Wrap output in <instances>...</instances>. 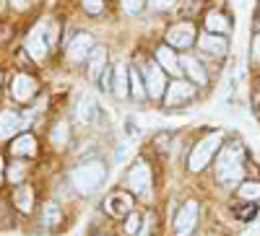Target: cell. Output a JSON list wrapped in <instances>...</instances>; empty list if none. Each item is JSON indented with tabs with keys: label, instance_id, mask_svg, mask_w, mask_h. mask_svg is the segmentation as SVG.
<instances>
[{
	"label": "cell",
	"instance_id": "cell-1",
	"mask_svg": "<svg viewBox=\"0 0 260 236\" xmlns=\"http://www.w3.org/2000/svg\"><path fill=\"white\" fill-rule=\"evenodd\" d=\"M104 179H107V166L102 161H86V164L76 166L73 174H71V182H73V187L81 192V195H91V192H96Z\"/></svg>",
	"mask_w": 260,
	"mask_h": 236
},
{
	"label": "cell",
	"instance_id": "cell-2",
	"mask_svg": "<svg viewBox=\"0 0 260 236\" xmlns=\"http://www.w3.org/2000/svg\"><path fill=\"white\" fill-rule=\"evenodd\" d=\"M216 177H219L221 184H234L242 177V148L240 145H226L219 164H216Z\"/></svg>",
	"mask_w": 260,
	"mask_h": 236
},
{
	"label": "cell",
	"instance_id": "cell-3",
	"mask_svg": "<svg viewBox=\"0 0 260 236\" xmlns=\"http://www.w3.org/2000/svg\"><path fill=\"white\" fill-rule=\"evenodd\" d=\"M221 133H211L208 138H203L198 145L192 148V153L187 159V166L190 171H201L203 166H208V161L216 156V151H219V145H221Z\"/></svg>",
	"mask_w": 260,
	"mask_h": 236
},
{
	"label": "cell",
	"instance_id": "cell-4",
	"mask_svg": "<svg viewBox=\"0 0 260 236\" xmlns=\"http://www.w3.org/2000/svg\"><path fill=\"white\" fill-rule=\"evenodd\" d=\"M195 223H198V203L195 200H187L180 213H177V218H175V233L177 236H190Z\"/></svg>",
	"mask_w": 260,
	"mask_h": 236
},
{
	"label": "cell",
	"instance_id": "cell-5",
	"mask_svg": "<svg viewBox=\"0 0 260 236\" xmlns=\"http://www.w3.org/2000/svg\"><path fill=\"white\" fill-rule=\"evenodd\" d=\"M192 42H195V26L190 21H182V24L172 26L167 31V45L169 47H190Z\"/></svg>",
	"mask_w": 260,
	"mask_h": 236
},
{
	"label": "cell",
	"instance_id": "cell-6",
	"mask_svg": "<svg viewBox=\"0 0 260 236\" xmlns=\"http://www.w3.org/2000/svg\"><path fill=\"white\" fill-rule=\"evenodd\" d=\"M127 187L136 192V195H143V192H148V187H151V169L143 164V161H138L133 169L127 171Z\"/></svg>",
	"mask_w": 260,
	"mask_h": 236
},
{
	"label": "cell",
	"instance_id": "cell-7",
	"mask_svg": "<svg viewBox=\"0 0 260 236\" xmlns=\"http://www.w3.org/2000/svg\"><path fill=\"white\" fill-rule=\"evenodd\" d=\"M192 94H195V89H192V83H190V81H172V83H169V89H167L164 101H167V106L185 104V101L192 99Z\"/></svg>",
	"mask_w": 260,
	"mask_h": 236
},
{
	"label": "cell",
	"instance_id": "cell-8",
	"mask_svg": "<svg viewBox=\"0 0 260 236\" xmlns=\"http://www.w3.org/2000/svg\"><path fill=\"white\" fill-rule=\"evenodd\" d=\"M94 36L91 34H76L73 36V42L68 45V57L73 60V62H81L83 57H89L91 52H94Z\"/></svg>",
	"mask_w": 260,
	"mask_h": 236
},
{
	"label": "cell",
	"instance_id": "cell-9",
	"mask_svg": "<svg viewBox=\"0 0 260 236\" xmlns=\"http://www.w3.org/2000/svg\"><path fill=\"white\" fill-rule=\"evenodd\" d=\"M11 91H13V96H16L18 101H29V99L34 96V91H37V81H34L31 75L18 73V75L13 78V83H11Z\"/></svg>",
	"mask_w": 260,
	"mask_h": 236
},
{
	"label": "cell",
	"instance_id": "cell-10",
	"mask_svg": "<svg viewBox=\"0 0 260 236\" xmlns=\"http://www.w3.org/2000/svg\"><path fill=\"white\" fill-rule=\"evenodd\" d=\"M130 208H133V198L125 195V192H115V195L107 198V213H110V216H115V218L130 213Z\"/></svg>",
	"mask_w": 260,
	"mask_h": 236
},
{
	"label": "cell",
	"instance_id": "cell-11",
	"mask_svg": "<svg viewBox=\"0 0 260 236\" xmlns=\"http://www.w3.org/2000/svg\"><path fill=\"white\" fill-rule=\"evenodd\" d=\"M112 91L117 99H125L130 94V70L125 62H117L115 65V78H112Z\"/></svg>",
	"mask_w": 260,
	"mask_h": 236
},
{
	"label": "cell",
	"instance_id": "cell-12",
	"mask_svg": "<svg viewBox=\"0 0 260 236\" xmlns=\"http://www.w3.org/2000/svg\"><path fill=\"white\" fill-rule=\"evenodd\" d=\"M198 45H201V50L206 52V55H216V57H219V55H224L226 52V39L221 36V34H203L201 39H198Z\"/></svg>",
	"mask_w": 260,
	"mask_h": 236
},
{
	"label": "cell",
	"instance_id": "cell-13",
	"mask_svg": "<svg viewBox=\"0 0 260 236\" xmlns=\"http://www.w3.org/2000/svg\"><path fill=\"white\" fill-rule=\"evenodd\" d=\"M146 75H148V94L154 99H161L164 96V83H167V78L161 73V65H148Z\"/></svg>",
	"mask_w": 260,
	"mask_h": 236
},
{
	"label": "cell",
	"instance_id": "cell-14",
	"mask_svg": "<svg viewBox=\"0 0 260 236\" xmlns=\"http://www.w3.org/2000/svg\"><path fill=\"white\" fill-rule=\"evenodd\" d=\"M26 52L34 57V60H42L47 55V36H45V29H37L29 42H26Z\"/></svg>",
	"mask_w": 260,
	"mask_h": 236
},
{
	"label": "cell",
	"instance_id": "cell-15",
	"mask_svg": "<svg viewBox=\"0 0 260 236\" xmlns=\"http://www.w3.org/2000/svg\"><path fill=\"white\" fill-rule=\"evenodd\" d=\"M76 114H78V120H81L83 125H96V120H99V106H96L94 99H81Z\"/></svg>",
	"mask_w": 260,
	"mask_h": 236
},
{
	"label": "cell",
	"instance_id": "cell-16",
	"mask_svg": "<svg viewBox=\"0 0 260 236\" xmlns=\"http://www.w3.org/2000/svg\"><path fill=\"white\" fill-rule=\"evenodd\" d=\"M16 130H21V117L11 109L0 112V138H11Z\"/></svg>",
	"mask_w": 260,
	"mask_h": 236
},
{
	"label": "cell",
	"instance_id": "cell-17",
	"mask_svg": "<svg viewBox=\"0 0 260 236\" xmlns=\"http://www.w3.org/2000/svg\"><path fill=\"white\" fill-rule=\"evenodd\" d=\"M102 70H107V50L104 47H94V52L89 55V78H99Z\"/></svg>",
	"mask_w": 260,
	"mask_h": 236
},
{
	"label": "cell",
	"instance_id": "cell-18",
	"mask_svg": "<svg viewBox=\"0 0 260 236\" xmlns=\"http://www.w3.org/2000/svg\"><path fill=\"white\" fill-rule=\"evenodd\" d=\"M156 60H159L161 70H167V73H172V75H180L177 57H175V52H172L169 47H159V50H156Z\"/></svg>",
	"mask_w": 260,
	"mask_h": 236
},
{
	"label": "cell",
	"instance_id": "cell-19",
	"mask_svg": "<svg viewBox=\"0 0 260 236\" xmlns=\"http://www.w3.org/2000/svg\"><path fill=\"white\" fill-rule=\"evenodd\" d=\"M11 151H13V156H34L37 153V140L31 135H21V138L13 140Z\"/></svg>",
	"mask_w": 260,
	"mask_h": 236
},
{
	"label": "cell",
	"instance_id": "cell-20",
	"mask_svg": "<svg viewBox=\"0 0 260 236\" xmlns=\"http://www.w3.org/2000/svg\"><path fill=\"white\" fill-rule=\"evenodd\" d=\"M226 29H229V21H226L221 13L213 11V13L206 16V31H208V34H224Z\"/></svg>",
	"mask_w": 260,
	"mask_h": 236
},
{
	"label": "cell",
	"instance_id": "cell-21",
	"mask_svg": "<svg viewBox=\"0 0 260 236\" xmlns=\"http://www.w3.org/2000/svg\"><path fill=\"white\" fill-rule=\"evenodd\" d=\"M182 68L187 70V75H190V81L192 83H206L208 81V75H206V70L198 65V60H192V57H185L182 60Z\"/></svg>",
	"mask_w": 260,
	"mask_h": 236
},
{
	"label": "cell",
	"instance_id": "cell-22",
	"mask_svg": "<svg viewBox=\"0 0 260 236\" xmlns=\"http://www.w3.org/2000/svg\"><path fill=\"white\" fill-rule=\"evenodd\" d=\"M13 200H16V205H18L21 213H29L31 205H34V192H31V187H18L16 195H13Z\"/></svg>",
	"mask_w": 260,
	"mask_h": 236
},
{
	"label": "cell",
	"instance_id": "cell-23",
	"mask_svg": "<svg viewBox=\"0 0 260 236\" xmlns=\"http://www.w3.org/2000/svg\"><path fill=\"white\" fill-rule=\"evenodd\" d=\"M68 138H71L68 125H65V122H57V125H55V130H52V143H55L57 148H62L65 143H68Z\"/></svg>",
	"mask_w": 260,
	"mask_h": 236
},
{
	"label": "cell",
	"instance_id": "cell-24",
	"mask_svg": "<svg viewBox=\"0 0 260 236\" xmlns=\"http://www.w3.org/2000/svg\"><path fill=\"white\" fill-rule=\"evenodd\" d=\"M60 221H62V210H60L55 203H50V205L45 208V226L52 228V226H57Z\"/></svg>",
	"mask_w": 260,
	"mask_h": 236
},
{
	"label": "cell",
	"instance_id": "cell-25",
	"mask_svg": "<svg viewBox=\"0 0 260 236\" xmlns=\"http://www.w3.org/2000/svg\"><path fill=\"white\" fill-rule=\"evenodd\" d=\"M240 198L242 200H257L260 198V184L257 182H245L240 187Z\"/></svg>",
	"mask_w": 260,
	"mask_h": 236
},
{
	"label": "cell",
	"instance_id": "cell-26",
	"mask_svg": "<svg viewBox=\"0 0 260 236\" xmlns=\"http://www.w3.org/2000/svg\"><path fill=\"white\" fill-rule=\"evenodd\" d=\"M130 94L136 99H143V94H146V86H143V81L136 70H130Z\"/></svg>",
	"mask_w": 260,
	"mask_h": 236
},
{
	"label": "cell",
	"instance_id": "cell-27",
	"mask_svg": "<svg viewBox=\"0 0 260 236\" xmlns=\"http://www.w3.org/2000/svg\"><path fill=\"white\" fill-rule=\"evenodd\" d=\"M141 8H143V0H122V11L130 16H136Z\"/></svg>",
	"mask_w": 260,
	"mask_h": 236
},
{
	"label": "cell",
	"instance_id": "cell-28",
	"mask_svg": "<svg viewBox=\"0 0 260 236\" xmlns=\"http://www.w3.org/2000/svg\"><path fill=\"white\" fill-rule=\"evenodd\" d=\"M138 226H141V218L136 216V213H130V216H127V223H125V231H127V233H136Z\"/></svg>",
	"mask_w": 260,
	"mask_h": 236
},
{
	"label": "cell",
	"instance_id": "cell-29",
	"mask_svg": "<svg viewBox=\"0 0 260 236\" xmlns=\"http://www.w3.org/2000/svg\"><path fill=\"white\" fill-rule=\"evenodd\" d=\"M83 8L89 13H99L104 8V0H83Z\"/></svg>",
	"mask_w": 260,
	"mask_h": 236
},
{
	"label": "cell",
	"instance_id": "cell-30",
	"mask_svg": "<svg viewBox=\"0 0 260 236\" xmlns=\"http://www.w3.org/2000/svg\"><path fill=\"white\" fill-rule=\"evenodd\" d=\"M8 177H11V182H21V177H24V166H21V164H13L11 171H8Z\"/></svg>",
	"mask_w": 260,
	"mask_h": 236
},
{
	"label": "cell",
	"instance_id": "cell-31",
	"mask_svg": "<svg viewBox=\"0 0 260 236\" xmlns=\"http://www.w3.org/2000/svg\"><path fill=\"white\" fill-rule=\"evenodd\" d=\"M151 6H154L156 11H169L172 6H175V0H151Z\"/></svg>",
	"mask_w": 260,
	"mask_h": 236
},
{
	"label": "cell",
	"instance_id": "cell-32",
	"mask_svg": "<svg viewBox=\"0 0 260 236\" xmlns=\"http://www.w3.org/2000/svg\"><path fill=\"white\" fill-rule=\"evenodd\" d=\"M252 60L260 65V34L255 36V42H252Z\"/></svg>",
	"mask_w": 260,
	"mask_h": 236
},
{
	"label": "cell",
	"instance_id": "cell-33",
	"mask_svg": "<svg viewBox=\"0 0 260 236\" xmlns=\"http://www.w3.org/2000/svg\"><path fill=\"white\" fill-rule=\"evenodd\" d=\"M29 3H31V0H11V6H13L16 11H24V8H29Z\"/></svg>",
	"mask_w": 260,
	"mask_h": 236
},
{
	"label": "cell",
	"instance_id": "cell-34",
	"mask_svg": "<svg viewBox=\"0 0 260 236\" xmlns=\"http://www.w3.org/2000/svg\"><path fill=\"white\" fill-rule=\"evenodd\" d=\"M3 166H6V161L0 159V179H3Z\"/></svg>",
	"mask_w": 260,
	"mask_h": 236
}]
</instances>
